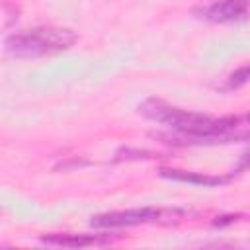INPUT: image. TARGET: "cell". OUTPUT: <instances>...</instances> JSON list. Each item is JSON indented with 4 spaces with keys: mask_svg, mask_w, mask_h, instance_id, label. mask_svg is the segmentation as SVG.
I'll list each match as a JSON object with an SVG mask.
<instances>
[{
    "mask_svg": "<svg viewBox=\"0 0 250 250\" xmlns=\"http://www.w3.org/2000/svg\"><path fill=\"white\" fill-rule=\"evenodd\" d=\"M78 41V35L68 27H33L20 33H12L4 39V51L16 59H37L70 49Z\"/></svg>",
    "mask_w": 250,
    "mask_h": 250,
    "instance_id": "cell-1",
    "label": "cell"
},
{
    "mask_svg": "<svg viewBox=\"0 0 250 250\" xmlns=\"http://www.w3.org/2000/svg\"><path fill=\"white\" fill-rule=\"evenodd\" d=\"M186 213L182 209H160V207H137L125 211H109L92 217L90 225L96 229H123L148 223H178Z\"/></svg>",
    "mask_w": 250,
    "mask_h": 250,
    "instance_id": "cell-2",
    "label": "cell"
},
{
    "mask_svg": "<svg viewBox=\"0 0 250 250\" xmlns=\"http://www.w3.org/2000/svg\"><path fill=\"white\" fill-rule=\"evenodd\" d=\"M250 0H217L203 10V18L213 23H229L246 18Z\"/></svg>",
    "mask_w": 250,
    "mask_h": 250,
    "instance_id": "cell-3",
    "label": "cell"
},
{
    "mask_svg": "<svg viewBox=\"0 0 250 250\" xmlns=\"http://www.w3.org/2000/svg\"><path fill=\"white\" fill-rule=\"evenodd\" d=\"M39 240L43 244L62 246V248H86V246H98V244H109L111 242V238L107 234H70V232L43 234Z\"/></svg>",
    "mask_w": 250,
    "mask_h": 250,
    "instance_id": "cell-4",
    "label": "cell"
},
{
    "mask_svg": "<svg viewBox=\"0 0 250 250\" xmlns=\"http://www.w3.org/2000/svg\"><path fill=\"white\" fill-rule=\"evenodd\" d=\"M160 176L176 182H188L195 186H205V188H215L221 184H227L232 174L229 176H211V174H201V172H189V170H180V168H160Z\"/></svg>",
    "mask_w": 250,
    "mask_h": 250,
    "instance_id": "cell-5",
    "label": "cell"
},
{
    "mask_svg": "<svg viewBox=\"0 0 250 250\" xmlns=\"http://www.w3.org/2000/svg\"><path fill=\"white\" fill-rule=\"evenodd\" d=\"M248 82H250V64H244V66L236 68V70L229 76L227 86H229V88H240V86H244V84H248Z\"/></svg>",
    "mask_w": 250,
    "mask_h": 250,
    "instance_id": "cell-6",
    "label": "cell"
},
{
    "mask_svg": "<svg viewBox=\"0 0 250 250\" xmlns=\"http://www.w3.org/2000/svg\"><path fill=\"white\" fill-rule=\"evenodd\" d=\"M141 160V158H152V154L148 150H133V148H121L115 156V160Z\"/></svg>",
    "mask_w": 250,
    "mask_h": 250,
    "instance_id": "cell-7",
    "label": "cell"
},
{
    "mask_svg": "<svg viewBox=\"0 0 250 250\" xmlns=\"http://www.w3.org/2000/svg\"><path fill=\"white\" fill-rule=\"evenodd\" d=\"M248 168H250V150L240 156V160H238V164H236V168H234V174L244 172V170H248Z\"/></svg>",
    "mask_w": 250,
    "mask_h": 250,
    "instance_id": "cell-8",
    "label": "cell"
}]
</instances>
